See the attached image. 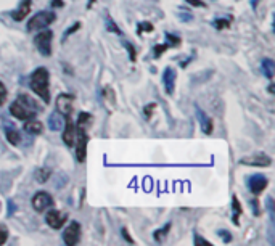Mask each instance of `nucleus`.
I'll return each mask as SVG.
<instances>
[{"label":"nucleus","instance_id":"30","mask_svg":"<svg viewBox=\"0 0 275 246\" xmlns=\"http://www.w3.org/2000/svg\"><path fill=\"white\" fill-rule=\"evenodd\" d=\"M153 29H155V26L148 23V21H144V23L139 25V34H142V32H153Z\"/></svg>","mask_w":275,"mask_h":246},{"label":"nucleus","instance_id":"42","mask_svg":"<svg viewBox=\"0 0 275 246\" xmlns=\"http://www.w3.org/2000/svg\"><path fill=\"white\" fill-rule=\"evenodd\" d=\"M269 92H270V94H273V84H270V87H269Z\"/></svg>","mask_w":275,"mask_h":246},{"label":"nucleus","instance_id":"6","mask_svg":"<svg viewBox=\"0 0 275 246\" xmlns=\"http://www.w3.org/2000/svg\"><path fill=\"white\" fill-rule=\"evenodd\" d=\"M31 205H32V208H34V211L45 212L47 209H50L53 206V198H52V195L49 192H43V190H40V192H37L34 196H32Z\"/></svg>","mask_w":275,"mask_h":246},{"label":"nucleus","instance_id":"1","mask_svg":"<svg viewBox=\"0 0 275 246\" xmlns=\"http://www.w3.org/2000/svg\"><path fill=\"white\" fill-rule=\"evenodd\" d=\"M37 111H39V105L26 94H21L15 102L10 105V113H12L13 118L19 119V121H26V119L34 118Z\"/></svg>","mask_w":275,"mask_h":246},{"label":"nucleus","instance_id":"24","mask_svg":"<svg viewBox=\"0 0 275 246\" xmlns=\"http://www.w3.org/2000/svg\"><path fill=\"white\" fill-rule=\"evenodd\" d=\"M169 230H171V222H168L163 229L156 230L155 233H153V237H155L156 241H159L161 238H164V235H168V233H169Z\"/></svg>","mask_w":275,"mask_h":246},{"label":"nucleus","instance_id":"17","mask_svg":"<svg viewBox=\"0 0 275 246\" xmlns=\"http://www.w3.org/2000/svg\"><path fill=\"white\" fill-rule=\"evenodd\" d=\"M25 130L28 133H32V136H39V133H42V130H43V124L36 118H31V119H26V122H25Z\"/></svg>","mask_w":275,"mask_h":246},{"label":"nucleus","instance_id":"33","mask_svg":"<svg viewBox=\"0 0 275 246\" xmlns=\"http://www.w3.org/2000/svg\"><path fill=\"white\" fill-rule=\"evenodd\" d=\"M5 100H7V87L0 81V106L5 103Z\"/></svg>","mask_w":275,"mask_h":246},{"label":"nucleus","instance_id":"12","mask_svg":"<svg viewBox=\"0 0 275 246\" xmlns=\"http://www.w3.org/2000/svg\"><path fill=\"white\" fill-rule=\"evenodd\" d=\"M63 142H64V145H68V147H74V142H76V124L73 122L71 116H64Z\"/></svg>","mask_w":275,"mask_h":246},{"label":"nucleus","instance_id":"15","mask_svg":"<svg viewBox=\"0 0 275 246\" xmlns=\"http://www.w3.org/2000/svg\"><path fill=\"white\" fill-rule=\"evenodd\" d=\"M196 118H198V122H200V127H201L203 133H206V136H210V133L213 132V129H214V126H213V119H211L210 116H208L200 106H196Z\"/></svg>","mask_w":275,"mask_h":246},{"label":"nucleus","instance_id":"10","mask_svg":"<svg viewBox=\"0 0 275 246\" xmlns=\"http://www.w3.org/2000/svg\"><path fill=\"white\" fill-rule=\"evenodd\" d=\"M73 103H74V97L70 94H60L57 97V109L58 113L63 116H71L73 113Z\"/></svg>","mask_w":275,"mask_h":246},{"label":"nucleus","instance_id":"37","mask_svg":"<svg viewBox=\"0 0 275 246\" xmlns=\"http://www.w3.org/2000/svg\"><path fill=\"white\" fill-rule=\"evenodd\" d=\"M193 243H195V244H206V246H210V244H211L210 241H206L204 238H201L200 235H195V240H193Z\"/></svg>","mask_w":275,"mask_h":246},{"label":"nucleus","instance_id":"2","mask_svg":"<svg viewBox=\"0 0 275 246\" xmlns=\"http://www.w3.org/2000/svg\"><path fill=\"white\" fill-rule=\"evenodd\" d=\"M32 92L39 95L43 103H50V74L47 68H37L31 74V82H29Z\"/></svg>","mask_w":275,"mask_h":246},{"label":"nucleus","instance_id":"14","mask_svg":"<svg viewBox=\"0 0 275 246\" xmlns=\"http://www.w3.org/2000/svg\"><path fill=\"white\" fill-rule=\"evenodd\" d=\"M31 7H32V0H19L18 8L12 12V18H13L15 21H18V23H19V21H23L25 18L29 16Z\"/></svg>","mask_w":275,"mask_h":246},{"label":"nucleus","instance_id":"29","mask_svg":"<svg viewBox=\"0 0 275 246\" xmlns=\"http://www.w3.org/2000/svg\"><path fill=\"white\" fill-rule=\"evenodd\" d=\"M124 47H126L127 52H129V58H130V61H135V60H137V52H135L134 47H132V43H130L129 40H126V42H124Z\"/></svg>","mask_w":275,"mask_h":246},{"label":"nucleus","instance_id":"34","mask_svg":"<svg viewBox=\"0 0 275 246\" xmlns=\"http://www.w3.org/2000/svg\"><path fill=\"white\" fill-rule=\"evenodd\" d=\"M185 2L189 4V5H192V7H200V8H204V7H206L203 0H185Z\"/></svg>","mask_w":275,"mask_h":246},{"label":"nucleus","instance_id":"25","mask_svg":"<svg viewBox=\"0 0 275 246\" xmlns=\"http://www.w3.org/2000/svg\"><path fill=\"white\" fill-rule=\"evenodd\" d=\"M166 43H168L169 47H179L180 43H182V39L177 37V36L169 34V32H166Z\"/></svg>","mask_w":275,"mask_h":246},{"label":"nucleus","instance_id":"32","mask_svg":"<svg viewBox=\"0 0 275 246\" xmlns=\"http://www.w3.org/2000/svg\"><path fill=\"white\" fill-rule=\"evenodd\" d=\"M219 237H221L224 240V243H230L232 241V233H230L228 230H219Z\"/></svg>","mask_w":275,"mask_h":246},{"label":"nucleus","instance_id":"5","mask_svg":"<svg viewBox=\"0 0 275 246\" xmlns=\"http://www.w3.org/2000/svg\"><path fill=\"white\" fill-rule=\"evenodd\" d=\"M87 143H89V136H87V130L76 129V160L79 163H84L87 158Z\"/></svg>","mask_w":275,"mask_h":246},{"label":"nucleus","instance_id":"13","mask_svg":"<svg viewBox=\"0 0 275 246\" xmlns=\"http://www.w3.org/2000/svg\"><path fill=\"white\" fill-rule=\"evenodd\" d=\"M241 164H248V166H258V167H267L272 164V160L270 156H267L266 153H258L255 156H251V158H245L240 161Z\"/></svg>","mask_w":275,"mask_h":246},{"label":"nucleus","instance_id":"31","mask_svg":"<svg viewBox=\"0 0 275 246\" xmlns=\"http://www.w3.org/2000/svg\"><path fill=\"white\" fill-rule=\"evenodd\" d=\"M8 240V229L4 226V223H0V246L5 244Z\"/></svg>","mask_w":275,"mask_h":246},{"label":"nucleus","instance_id":"26","mask_svg":"<svg viewBox=\"0 0 275 246\" xmlns=\"http://www.w3.org/2000/svg\"><path fill=\"white\" fill-rule=\"evenodd\" d=\"M214 28H216L217 31H224V29L230 28V18H228V19L217 18V19L214 21Z\"/></svg>","mask_w":275,"mask_h":246},{"label":"nucleus","instance_id":"3","mask_svg":"<svg viewBox=\"0 0 275 246\" xmlns=\"http://www.w3.org/2000/svg\"><path fill=\"white\" fill-rule=\"evenodd\" d=\"M57 19V15L53 12H47V10H42V12H37L34 16H31L29 23H28V31H40L49 28L53 21Z\"/></svg>","mask_w":275,"mask_h":246},{"label":"nucleus","instance_id":"23","mask_svg":"<svg viewBox=\"0 0 275 246\" xmlns=\"http://www.w3.org/2000/svg\"><path fill=\"white\" fill-rule=\"evenodd\" d=\"M105 25H106V29L109 31V32H114V34H118V36H123V31H121L118 26H116V23L113 21V18L111 16H106V19H105Z\"/></svg>","mask_w":275,"mask_h":246},{"label":"nucleus","instance_id":"27","mask_svg":"<svg viewBox=\"0 0 275 246\" xmlns=\"http://www.w3.org/2000/svg\"><path fill=\"white\" fill-rule=\"evenodd\" d=\"M169 49V46L168 43H161V46H155L153 47V58H159L161 55L166 52Z\"/></svg>","mask_w":275,"mask_h":246},{"label":"nucleus","instance_id":"28","mask_svg":"<svg viewBox=\"0 0 275 246\" xmlns=\"http://www.w3.org/2000/svg\"><path fill=\"white\" fill-rule=\"evenodd\" d=\"M79 28H81V23H79V21H76V23H74L71 28H68V29L64 31V34H63V39H61V42H64V40H66V37H68V36L74 34V32L78 31Z\"/></svg>","mask_w":275,"mask_h":246},{"label":"nucleus","instance_id":"20","mask_svg":"<svg viewBox=\"0 0 275 246\" xmlns=\"http://www.w3.org/2000/svg\"><path fill=\"white\" fill-rule=\"evenodd\" d=\"M232 209H234V216H232L234 223H235V226H238V223H240V216H241V212H243V211H241V205H240L237 195L232 196Z\"/></svg>","mask_w":275,"mask_h":246},{"label":"nucleus","instance_id":"18","mask_svg":"<svg viewBox=\"0 0 275 246\" xmlns=\"http://www.w3.org/2000/svg\"><path fill=\"white\" fill-rule=\"evenodd\" d=\"M92 115L90 113H85V111H82V113H79L78 116V124H76V129H81V130H87L90 126H92Z\"/></svg>","mask_w":275,"mask_h":246},{"label":"nucleus","instance_id":"8","mask_svg":"<svg viewBox=\"0 0 275 246\" xmlns=\"http://www.w3.org/2000/svg\"><path fill=\"white\" fill-rule=\"evenodd\" d=\"M66 220H68V214H66L64 211H60V209H52L45 212V222L49 223V227L53 229V230H58L61 229Z\"/></svg>","mask_w":275,"mask_h":246},{"label":"nucleus","instance_id":"41","mask_svg":"<svg viewBox=\"0 0 275 246\" xmlns=\"http://www.w3.org/2000/svg\"><path fill=\"white\" fill-rule=\"evenodd\" d=\"M94 4H95V0H89V4H87V8H92Z\"/></svg>","mask_w":275,"mask_h":246},{"label":"nucleus","instance_id":"40","mask_svg":"<svg viewBox=\"0 0 275 246\" xmlns=\"http://www.w3.org/2000/svg\"><path fill=\"white\" fill-rule=\"evenodd\" d=\"M251 7H253V10H256V7H258V4H259V0H251Z\"/></svg>","mask_w":275,"mask_h":246},{"label":"nucleus","instance_id":"39","mask_svg":"<svg viewBox=\"0 0 275 246\" xmlns=\"http://www.w3.org/2000/svg\"><path fill=\"white\" fill-rule=\"evenodd\" d=\"M50 5L52 7H55V8H61V7H64V2H63V0H52V2H50Z\"/></svg>","mask_w":275,"mask_h":246},{"label":"nucleus","instance_id":"38","mask_svg":"<svg viewBox=\"0 0 275 246\" xmlns=\"http://www.w3.org/2000/svg\"><path fill=\"white\" fill-rule=\"evenodd\" d=\"M121 233H123V237H124V240H126L127 243H134V238H130V235H129L127 229H123V230H121Z\"/></svg>","mask_w":275,"mask_h":246},{"label":"nucleus","instance_id":"19","mask_svg":"<svg viewBox=\"0 0 275 246\" xmlns=\"http://www.w3.org/2000/svg\"><path fill=\"white\" fill-rule=\"evenodd\" d=\"M261 71H262L264 76L267 77V79H272L273 74H275V63H273V60L264 58V60L261 61Z\"/></svg>","mask_w":275,"mask_h":246},{"label":"nucleus","instance_id":"35","mask_svg":"<svg viewBox=\"0 0 275 246\" xmlns=\"http://www.w3.org/2000/svg\"><path fill=\"white\" fill-rule=\"evenodd\" d=\"M155 108H156V105L155 103H150V105H147L145 106V116L150 119L151 118V115H153V111H155Z\"/></svg>","mask_w":275,"mask_h":246},{"label":"nucleus","instance_id":"7","mask_svg":"<svg viewBox=\"0 0 275 246\" xmlns=\"http://www.w3.org/2000/svg\"><path fill=\"white\" fill-rule=\"evenodd\" d=\"M81 233H82L81 223L78 220H73L70 226L64 229V232H63V241H64V244H68V246L78 244L79 240H81Z\"/></svg>","mask_w":275,"mask_h":246},{"label":"nucleus","instance_id":"36","mask_svg":"<svg viewBox=\"0 0 275 246\" xmlns=\"http://www.w3.org/2000/svg\"><path fill=\"white\" fill-rule=\"evenodd\" d=\"M16 209H18V208H16V205L13 203V199H8V216H10V217L15 214Z\"/></svg>","mask_w":275,"mask_h":246},{"label":"nucleus","instance_id":"16","mask_svg":"<svg viewBox=\"0 0 275 246\" xmlns=\"http://www.w3.org/2000/svg\"><path fill=\"white\" fill-rule=\"evenodd\" d=\"M64 126V116L58 111H53V113L49 116V129L57 132V130H61Z\"/></svg>","mask_w":275,"mask_h":246},{"label":"nucleus","instance_id":"4","mask_svg":"<svg viewBox=\"0 0 275 246\" xmlns=\"http://www.w3.org/2000/svg\"><path fill=\"white\" fill-rule=\"evenodd\" d=\"M52 39H53V32L47 28L40 29V32L34 37V47L42 57H50L52 55Z\"/></svg>","mask_w":275,"mask_h":246},{"label":"nucleus","instance_id":"11","mask_svg":"<svg viewBox=\"0 0 275 246\" xmlns=\"http://www.w3.org/2000/svg\"><path fill=\"white\" fill-rule=\"evenodd\" d=\"M175 79H177V71H175L174 68H171V66H168V68L163 71V76H161V81H163V85H164V91H166L168 95H172V94H174Z\"/></svg>","mask_w":275,"mask_h":246},{"label":"nucleus","instance_id":"22","mask_svg":"<svg viewBox=\"0 0 275 246\" xmlns=\"http://www.w3.org/2000/svg\"><path fill=\"white\" fill-rule=\"evenodd\" d=\"M5 137H7V140H8V143H12V145H18L19 143V140H21V137H19V132L16 130V129H7V132H5Z\"/></svg>","mask_w":275,"mask_h":246},{"label":"nucleus","instance_id":"9","mask_svg":"<svg viewBox=\"0 0 275 246\" xmlns=\"http://www.w3.org/2000/svg\"><path fill=\"white\" fill-rule=\"evenodd\" d=\"M267 184H269L267 177L262 174H255L248 178V188L253 195H261L266 190Z\"/></svg>","mask_w":275,"mask_h":246},{"label":"nucleus","instance_id":"21","mask_svg":"<svg viewBox=\"0 0 275 246\" xmlns=\"http://www.w3.org/2000/svg\"><path fill=\"white\" fill-rule=\"evenodd\" d=\"M50 175H52V171L49 167H40V169H37V172H36V181L39 184H45L50 178Z\"/></svg>","mask_w":275,"mask_h":246}]
</instances>
